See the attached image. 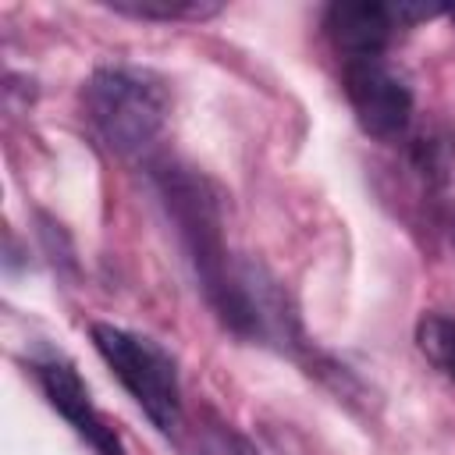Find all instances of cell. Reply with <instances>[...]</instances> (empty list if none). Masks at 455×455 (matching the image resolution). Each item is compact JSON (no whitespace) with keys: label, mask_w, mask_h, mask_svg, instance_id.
<instances>
[{"label":"cell","mask_w":455,"mask_h":455,"mask_svg":"<svg viewBox=\"0 0 455 455\" xmlns=\"http://www.w3.org/2000/svg\"><path fill=\"white\" fill-rule=\"evenodd\" d=\"M82 107L96 135L121 156L153 146L167 124L171 96L164 82L139 68H100L82 85Z\"/></svg>","instance_id":"7a4b0ae2"},{"label":"cell","mask_w":455,"mask_h":455,"mask_svg":"<svg viewBox=\"0 0 455 455\" xmlns=\"http://www.w3.org/2000/svg\"><path fill=\"white\" fill-rule=\"evenodd\" d=\"M416 341H419V352L444 377L455 380V316H441V313L423 316L416 327Z\"/></svg>","instance_id":"52a82bcc"},{"label":"cell","mask_w":455,"mask_h":455,"mask_svg":"<svg viewBox=\"0 0 455 455\" xmlns=\"http://www.w3.org/2000/svg\"><path fill=\"white\" fill-rule=\"evenodd\" d=\"M206 455H256L238 434H231V430H217V434H210V441H206Z\"/></svg>","instance_id":"9c48e42d"},{"label":"cell","mask_w":455,"mask_h":455,"mask_svg":"<svg viewBox=\"0 0 455 455\" xmlns=\"http://www.w3.org/2000/svg\"><path fill=\"white\" fill-rule=\"evenodd\" d=\"M156 192L188 252L196 281L217 316L245 338H270L277 320V291L252 263H231L224 245V213L217 188L192 167L174 160L153 164Z\"/></svg>","instance_id":"6da1fadb"},{"label":"cell","mask_w":455,"mask_h":455,"mask_svg":"<svg viewBox=\"0 0 455 455\" xmlns=\"http://www.w3.org/2000/svg\"><path fill=\"white\" fill-rule=\"evenodd\" d=\"M341 85L359 128L380 142H395L412 124V89L384 57L345 60Z\"/></svg>","instance_id":"277c9868"},{"label":"cell","mask_w":455,"mask_h":455,"mask_svg":"<svg viewBox=\"0 0 455 455\" xmlns=\"http://www.w3.org/2000/svg\"><path fill=\"white\" fill-rule=\"evenodd\" d=\"M110 7L121 14H132V18H149V21L206 18L217 11V4H199V0H114Z\"/></svg>","instance_id":"ba28073f"},{"label":"cell","mask_w":455,"mask_h":455,"mask_svg":"<svg viewBox=\"0 0 455 455\" xmlns=\"http://www.w3.org/2000/svg\"><path fill=\"white\" fill-rule=\"evenodd\" d=\"M92 345L160 434L181 427V384L167 348L114 323H92Z\"/></svg>","instance_id":"3957f363"},{"label":"cell","mask_w":455,"mask_h":455,"mask_svg":"<svg viewBox=\"0 0 455 455\" xmlns=\"http://www.w3.org/2000/svg\"><path fill=\"white\" fill-rule=\"evenodd\" d=\"M32 373L46 395V402L68 419V427L96 451V455H124V444H121V434L103 419V412L92 405L89 398V387L82 384L78 370L60 359V355H46V359H36L32 363Z\"/></svg>","instance_id":"8992f818"},{"label":"cell","mask_w":455,"mask_h":455,"mask_svg":"<svg viewBox=\"0 0 455 455\" xmlns=\"http://www.w3.org/2000/svg\"><path fill=\"white\" fill-rule=\"evenodd\" d=\"M437 14L434 7H419V4H331L323 14V32L331 36V43L338 50L352 57H380L387 50V43L412 21Z\"/></svg>","instance_id":"5b68a950"}]
</instances>
